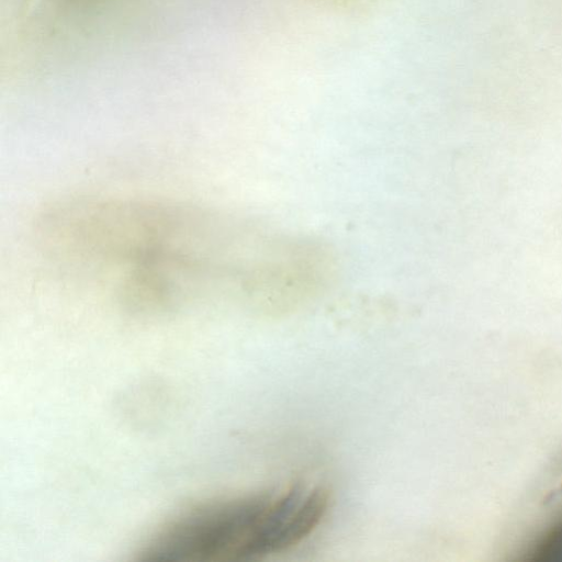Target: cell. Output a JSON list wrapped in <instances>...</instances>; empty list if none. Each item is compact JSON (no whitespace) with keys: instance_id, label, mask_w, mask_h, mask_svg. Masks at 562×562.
Wrapping results in <instances>:
<instances>
[{"instance_id":"6da1fadb","label":"cell","mask_w":562,"mask_h":562,"mask_svg":"<svg viewBox=\"0 0 562 562\" xmlns=\"http://www.w3.org/2000/svg\"><path fill=\"white\" fill-rule=\"evenodd\" d=\"M85 262L121 290L158 299L240 297L256 250L251 220L183 204L98 201L83 229Z\"/></svg>"},{"instance_id":"7a4b0ae2","label":"cell","mask_w":562,"mask_h":562,"mask_svg":"<svg viewBox=\"0 0 562 562\" xmlns=\"http://www.w3.org/2000/svg\"><path fill=\"white\" fill-rule=\"evenodd\" d=\"M318 508L299 484L212 503L166 527L150 559L240 561L302 541L318 524Z\"/></svg>"}]
</instances>
